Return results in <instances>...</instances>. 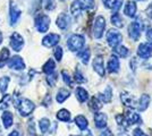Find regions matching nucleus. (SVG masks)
<instances>
[{"label": "nucleus", "instance_id": "nucleus-52", "mask_svg": "<svg viewBox=\"0 0 152 136\" xmlns=\"http://www.w3.org/2000/svg\"><path fill=\"white\" fill-rule=\"evenodd\" d=\"M2 40H4V38H2V33H1V31H0V44L2 43Z\"/></svg>", "mask_w": 152, "mask_h": 136}, {"label": "nucleus", "instance_id": "nucleus-26", "mask_svg": "<svg viewBox=\"0 0 152 136\" xmlns=\"http://www.w3.org/2000/svg\"><path fill=\"white\" fill-rule=\"evenodd\" d=\"M110 20H111V24L117 28H121L124 26V20L121 18V16L118 13L113 14L110 17Z\"/></svg>", "mask_w": 152, "mask_h": 136}, {"label": "nucleus", "instance_id": "nucleus-46", "mask_svg": "<svg viewBox=\"0 0 152 136\" xmlns=\"http://www.w3.org/2000/svg\"><path fill=\"white\" fill-rule=\"evenodd\" d=\"M99 136H113V133H111V130L109 129V128H106V129H103L99 134Z\"/></svg>", "mask_w": 152, "mask_h": 136}, {"label": "nucleus", "instance_id": "nucleus-25", "mask_svg": "<svg viewBox=\"0 0 152 136\" xmlns=\"http://www.w3.org/2000/svg\"><path fill=\"white\" fill-rule=\"evenodd\" d=\"M70 95V92L66 89H60V90L57 92V95H56V100H57L58 103H63L65 102Z\"/></svg>", "mask_w": 152, "mask_h": 136}, {"label": "nucleus", "instance_id": "nucleus-22", "mask_svg": "<svg viewBox=\"0 0 152 136\" xmlns=\"http://www.w3.org/2000/svg\"><path fill=\"white\" fill-rule=\"evenodd\" d=\"M111 99H113V89H111L110 86H107L106 90L100 94L99 100H100L101 102H103V103H109V102L111 101Z\"/></svg>", "mask_w": 152, "mask_h": 136}, {"label": "nucleus", "instance_id": "nucleus-24", "mask_svg": "<svg viewBox=\"0 0 152 136\" xmlns=\"http://www.w3.org/2000/svg\"><path fill=\"white\" fill-rule=\"evenodd\" d=\"M74 121H75L76 126L80 128L81 130L83 129H86L88 128V126H89V123H88V119L85 118L84 116L82 115H78V116L75 117V119H74Z\"/></svg>", "mask_w": 152, "mask_h": 136}, {"label": "nucleus", "instance_id": "nucleus-16", "mask_svg": "<svg viewBox=\"0 0 152 136\" xmlns=\"http://www.w3.org/2000/svg\"><path fill=\"white\" fill-rule=\"evenodd\" d=\"M108 117L103 112H95L94 113V123L96 128H104L107 126Z\"/></svg>", "mask_w": 152, "mask_h": 136}, {"label": "nucleus", "instance_id": "nucleus-45", "mask_svg": "<svg viewBox=\"0 0 152 136\" xmlns=\"http://www.w3.org/2000/svg\"><path fill=\"white\" fill-rule=\"evenodd\" d=\"M134 136H149V135H146L141 128H136V129H134Z\"/></svg>", "mask_w": 152, "mask_h": 136}, {"label": "nucleus", "instance_id": "nucleus-13", "mask_svg": "<svg viewBox=\"0 0 152 136\" xmlns=\"http://www.w3.org/2000/svg\"><path fill=\"white\" fill-rule=\"evenodd\" d=\"M137 56L140 58H150L152 56V45L149 43H140L137 47Z\"/></svg>", "mask_w": 152, "mask_h": 136}, {"label": "nucleus", "instance_id": "nucleus-54", "mask_svg": "<svg viewBox=\"0 0 152 136\" xmlns=\"http://www.w3.org/2000/svg\"><path fill=\"white\" fill-rule=\"evenodd\" d=\"M69 136H76V135H69Z\"/></svg>", "mask_w": 152, "mask_h": 136}, {"label": "nucleus", "instance_id": "nucleus-20", "mask_svg": "<svg viewBox=\"0 0 152 136\" xmlns=\"http://www.w3.org/2000/svg\"><path fill=\"white\" fill-rule=\"evenodd\" d=\"M136 10H137V7H136V4L134 1H127L126 5H125V8H124V14L128 16V17H134L135 14H136Z\"/></svg>", "mask_w": 152, "mask_h": 136}, {"label": "nucleus", "instance_id": "nucleus-7", "mask_svg": "<svg viewBox=\"0 0 152 136\" xmlns=\"http://www.w3.org/2000/svg\"><path fill=\"white\" fill-rule=\"evenodd\" d=\"M143 30V26L141 25L139 20H135L133 23H131L128 26V35L133 41H139L141 38V32Z\"/></svg>", "mask_w": 152, "mask_h": 136}, {"label": "nucleus", "instance_id": "nucleus-14", "mask_svg": "<svg viewBox=\"0 0 152 136\" xmlns=\"http://www.w3.org/2000/svg\"><path fill=\"white\" fill-rule=\"evenodd\" d=\"M7 64H8L9 68L15 69V71H23V69H25V63L18 56H15L12 59H9Z\"/></svg>", "mask_w": 152, "mask_h": 136}, {"label": "nucleus", "instance_id": "nucleus-41", "mask_svg": "<svg viewBox=\"0 0 152 136\" xmlns=\"http://www.w3.org/2000/svg\"><path fill=\"white\" fill-rule=\"evenodd\" d=\"M116 121L119 126H125V127L128 126L126 123V119H125V116H123V115H117L116 116Z\"/></svg>", "mask_w": 152, "mask_h": 136}, {"label": "nucleus", "instance_id": "nucleus-6", "mask_svg": "<svg viewBox=\"0 0 152 136\" xmlns=\"http://www.w3.org/2000/svg\"><path fill=\"white\" fill-rule=\"evenodd\" d=\"M123 41V35L121 34L119 31L117 30H110L109 32L107 33V43L110 48L115 49L116 47L121 43Z\"/></svg>", "mask_w": 152, "mask_h": 136}, {"label": "nucleus", "instance_id": "nucleus-12", "mask_svg": "<svg viewBox=\"0 0 152 136\" xmlns=\"http://www.w3.org/2000/svg\"><path fill=\"white\" fill-rule=\"evenodd\" d=\"M60 36L56 34V33H50L48 35H45L43 40H42V44L45 45V48H52L55 45H57L59 43Z\"/></svg>", "mask_w": 152, "mask_h": 136}, {"label": "nucleus", "instance_id": "nucleus-43", "mask_svg": "<svg viewBox=\"0 0 152 136\" xmlns=\"http://www.w3.org/2000/svg\"><path fill=\"white\" fill-rule=\"evenodd\" d=\"M56 79H57V78H56V75L53 76V75L51 74V75H49V77L47 78V82L49 83V85H50V86H53V85H55V83H56Z\"/></svg>", "mask_w": 152, "mask_h": 136}, {"label": "nucleus", "instance_id": "nucleus-38", "mask_svg": "<svg viewBox=\"0 0 152 136\" xmlns=\"http://www.w3.org/2000/svg\"><path fill=\"white\" fill-rule=\"evenodd\" d=\"M63 55H64L63 48H61V47H56L55 50H53V56H55V58H56L57 61H60V60H61Z\"/></svg>", "mask_w": 152, "mask_h": 136}, {"label": "nucleus", "instance_id": "nucleus-1", "mask_svg": "<svg viewBox=\"0 0 152 136\" xmlns=\"http://www.w3.org/2000/svg\"><path fill=\"white\" fill-rule=\"evenodd\" d=\"M95 7V0H74L70 5V12L74 16H78L83 10H91Z\"/></svg>", "mask_w": 152, "mask_h": 136}, {"label": "nucleus", "instance_id": "nucleus-31", "mask_svg": "<svg viewBox=\"0 0 152 136\" xmlns=\"http://www.w3.org/2000/svg\"><path fill=\"white\" fill-rule=\"evenodd\" d=\"M57 119L60 120V121H69L70 120V112L67 109H60V110L57 112Z\"/></svg>", "mask_w": 152, "mask_h": 136}, {"label": "nucleus", "instance_id": "nucleus-3", "mask_svg": "<svg viewBox=\"0 0 152 136\" xmlns=\"http://www.w3.org/2000/svg\"><path fill=\"white\" fill-rule=\"evenodd\" d=\"M16 108L19 111V113L23 117H26L28 115H31L33 110L35 109V104L32 102L28 99H19L16 102Z\"/></svg>", "mask_w": 152, "mask_h": 136}, {"label": "nucleus", "instance_id": "nucleus-19", "mask_svg": "<svg viewBox=\"0 0 152 136\" xmlns=\"http://www.w3.org/2000/svg\"><path fill=\"white\" fill-rule=\"evenodd\" d=\"M121 102H123V104H125V105H127V107H131V108L135 107V100H134V97L131 94V93H128V92H121Z\"/></svg>", "mask_w": 152, "mask_h": 136}, {"label": "nucleus", "instance_id": "nucleus-15", "mask_svg": "<svg viewBox=\"0 0 152 136\" xmlns=\"http://www.w3.org/2000/svg\"><path fill=\"white\" fill-rule=\"evenodd\" d=\"M107 68H108V71L109 73H113V74H116V73L119 71V69H121V61H119V59H118L117 56L113 55L110 57L109 61H108Z\"/></svg>", "mask_w": 152, "mask_h": 136}, {"label": "nucleus", "instance_id": "nucleus-40", "mask_svg": "<svg viewBox=\"0 0 152 136\" xmlns=\"http://www.w3.org/2000/svg\"><path fill=\"white\" fill-rule=\"evenodd\" d=\"M121 5H123V0H114L113 6H111V10L114 13H118V10L121 8Z\"/></svg>", "mask_w": 152, "mask_h": 136}, {"label": "nucleus", "instance_id": "nucleus-49", "mask_svg": "<svg viewBox=\"0 0 152 136\" xmlns=\"http://www.w3.org/2000/svg\"><path fill=\"white\" fill-rule=\"evenodd\" d=\"M82 136H93V135H92V132L86 128V129L82 130Z\"/></svg>", "mask_w": 152, "mask_h": 136}, {"label": "nucleus", "instance_id": "nucleus-17", "mask_svg": "<svg viewBox=\"0 0 152 136\" xmlns=\"http://www.w3.org/2000/svg\"><path fill=\"white\" fill-rule=\"evenodd\" d=\"M127 125H134V124H142V118L139 113L134 112V111H127L125 115Z\"/></svg>", "mask_w": 152, "mask_h": 136}, {"label": "nucleus", "instance_id": "nucleus-27", "mask_svg": "<svg viewBox=\"0 0 152 136\" xmlns=\"http://www.w3.org/2000/svg\"><path fill=\"white\" fill-rule=\"evenodd\" d=\"M9 57H10L9 50H8L7 48H4V49L0 51V68H2V67L8 63Z\"/></svg>", "mask_w": 152, "mask_h": 136}, {"label": "nucleus", "instance_id": "nucleus-36", "mask_svg": "<svg viewBox=\"0 0 152 136\" xmlns=\"http://www.w3.org/2000/svg\"><path fill=\"white\" fill-rule=\"evenodd\" d=\"M43 7L47 10H53L56 8V0H43Z\"/></svg>", "mask_w": 152, "mask_h": 136}, {"label": "nucleus", "instance_id": "nucleus-53", "mask_svg": "<svg viewBox=\"0 0 152 136\" xmlns=\"http://www.w3.org/2000/svg\"><path fill=\"white\" fill-rule=\"evenodd\" d=\"M135 1H145V0H135Z\"/></svg>", "mask_w": 152, "mask_h": 136}, {"label": "nucleus", "instance_id": "nucleus-8", "mask_svg": "<svg viewBox=\"0 0 152 136\" xmlns=\"http://www.w3.org/2000/svg\"><path fill=\"white\" fill-rule=\"evenodd\" d=\"M24 47V39L23 36L17 32H14L10 35V48L13 49L14 51L18 52L23 49Z\"/></svg>", "mask_w": 152, "mask_h": 136}, {"label": "nucleus", "instance_id": "nucleus-4", "mask_svg": "<svg viewBox=\"0 0 152 136\" xmlns=\"http://www.w3.org/2000/svg\"><path fill=\"white\" fill-rule=\"evenodd\" d=\"M106 30V20L102 16H98L93 22L92 33L95 39H101L103 36V32Z\"/></svg>", "mask_w": 152, "mask_h": 136}, {"label": "nucleus", "instance_id": "nucleus-28", "mask_svg": "<svg viewBox=\"0 0 152 136\" xmlns=\"http://www.w3.org/2000/svg\"><path fill=\"white\" fill-rule=\"evenodd\" d=\"M55 69H56V63L52 60V59H49L45 65H43V73H45L47 75H51L55 73Z\"/></svg>", "mask_w": 152, "mask_h": 136}, {"label": "nucleus", "instance_id": "nucleus-42", "mask_svg": "<svg viewBox=\"0 0 152 136\" xmlns=\"http://www.w3.org/2000/svg\"><path fill=\"white\" fill-rule=\"evenodd\" d=\"M146 40H148V42H149V44L152 45V28H148L146 30Z\"/></svg>", "mask_w": 152, "mask_h": 136}, {"label": "nucleus", "instance_id": "nucleus-50", "mask_svg": "<svg viewBox=\"0 0 152 136\" xmlns=\"http://www.w3.org/2000/svg\"><path fill=\"white\" fill-rule=\"evenodd\" d=\"M9 136H20V134H19L17 130H13V132L9 134Z\"/></svg>", "mask_w": 152, "mask_h": 136}, {"label": "nucleus", "instance_id": "nucleus-35", "mask_svg": "<svg viewBox=\"0 0 152 136\" xmlns=\"http://www.w3.org/2000/svg\"><path fill=\"white\" fill-rule=\"evenodd\" d=\"M9 81L10 78L7 77V76H4V77L0 78V92L1 93H5L8 89V85H9Z\"/></svg>", "mask_w": 152, "mask_h": 136}, {"label": "nucleus", "instance_id": "nucleus-23", "mask_svg": "<svg viewBox=\"0 0 152 136\" xmlns=\"http://www.w3.org/2000/svg\"><path fill=\"white\" fill-rule=\"evenodd\" d=\"M1 120H2V124H4V127L8 129L13 125V121H14L13 113L9 112V111H5L2 113V116H1Z\"/></svg>", "mask_w": 152, "mask_h": 136}, {"label": "nucleus", "instance_id": "nucleus-29", "mask_svg": "<svg viewBox=\"0 0 152 136\" xmlns=\"http://www.w3.org/2000/svg\"><path fill=\"white\" fill-rule=\"evenodd\" d=\"M102 102L98 99V97H92L91 100H90V102H89V107H90V109L93 111V112H96V111H99L100 109L102 108Z\"/></svg>", "mask_w": 152, "mask_h": 136}, {"label": "nucleus", "instance_id": "nucleus-11", "mask_svg": "<svg viewBox=\"0 0 152 136\" xmlns=\"http://www.w3.org/2000/svg\"><path fill=\"white\" fill-rule=\"evenodd\" d=\"M92 67H93L94 71L99 76H101V77L104 76L106 69H104V61H103L102 57H100V56L99 57H95L93 59V63H92Z\"/></svg>", "mask_w": 152, "mask_h": 136}, {"label": "nucleus", "instance_id": "nucleus-21", "mask_svg": "<svg viewBox=\"0 0 152 136\" xmlns=\"http://www.w3.org/2000/svg\"><path fill=\"white\" fill-rule=\"evenodd\" d=\"M75 95H76V99L78 100V102H81V103L86 102L88 99H89V93H88V91L85 90V89H83V87H77V89H76Z\"/></svg>", "mask_w": 152, "mask_h": 136}, {"label": "nucleus", "instance_id": "nucleus-33", "mask_svg": "<svg viewBox=\"0 0 152 136\" xmlns=\"http://www.w3.org/2000/svg\"><path fill=\"white\" fill-rule=\"evenodd\" d=\"M115 51H116V53H117L119 57H121V58H126L127 56L129 55V50L127 49L126 47L121 45V44L115 48Z\"/></svg>", "mask_w": 152, "mask_h": 136}, {"label": "nucleus", "instance_id": "nucleus-5", "mask_svg": "<svg viewBox=\"0 0 152 136\" xmlns=\"http://www.w3.org/2000/svg\"><path fill=\"white\" fill-rule=\"evenodd\" d=\"M35 27L40 33H45L50 27V17L45 14H40L35 18Z\"/></svg>", "mask_w": 152, "mask_h": 136}, {"label": "nucleus", "instance_id": "nucleus-30", "mask_svg": "<svg viewBox=\"0 0 152 136\" xmlns=\"http://www.w3.org/2000/svg\"><path fill=\"white\" fill-rule=\"evenodd\" d=\"M77 56H78V58L81 59V61L84 65H88L90 61V58H91V51L89 49H83L82 51L78 52Z\"/></svg>", "mask_w": 152, "mask_h": 136}, {"label": "nucleus", "instance_id": "nucleus-39", "mask_svg": "<svg viewBox=\"0 0 152 136\" xmlns=\"http://www.w3.org/2000/svg\"><path fill=\"white\" fill-rule=\"evenodd\" d=\"M61 75H63L64 82H65L67 85L72 86V85H73V79H72V77L69 76V74H68L66 71H61Z\"/></svg>", "mask_w": 152, "mask_h": 136}, {"label": "nucleus", "instance_id": "nucleus-47", "mask_svg": "<svg viewBox=\"0 0 152 136\" xmlns=\"http://www.w3.org/2000/svg\"><path fill=\"white\" fill-rule=\"evenodd\" d=\"M102 2H103V5L106 8L108 9H111V6H113V2H114V0H102Z\"/></svg>", "mask_w": 152, "mask_h": 136}, {"label": "nucleus", "instance_id": "nucleus-34", "mask_svg": "<svg viewBox=\"0 0 152 136\" xmlns=\"http://www.w3.org/2000/svg\"><path fill=\"white\" fill-rule=\"evenodd\" d=\"M12 101V95L9 94H5L2 100L0 101V110H6L7 108L9 107V103Z\"/></svg>", "mask_w": 152, "mask_h": 136}, {"label": "nucleus", "instance_id": "nucleus-10", "mask_svg": "<svg viewBox=\"0 0 152 136\" xmlns=\"http://www.w3.org/2000/svg\"><path fill=\"white\" fill-rule=\"evenodd\" d=\"M19 17H20V10H19L18 7L16 6V4L12 1L10 5H9V20H10V25H15L17 23V20H19Z\"/></svg>", "mask_w": 152, "mask_h": 136}, {"label": "nucleus", "instance_id": "nucleus-44", "mask_svg": "<svg viewBox=\"0 0 152 136\" xmlns=\"http://www.w3.org/2000/svg\"><path fill=\"white\" fill-rule=\"evenodd\" d=\"M143 66L145 67L146 69H152V58H146Z\"/></svg>", "mask_w": 152, "mask_h": 136}, {"label": "nucleus", "instance_id": "nucleus-55", "mask_svg": "<svg viewBox=\"0 0 152 136\" xmlns=\"http://www.w3.org/2000/svg\"><path fill=\"white\" fill-rule=\"evenodd\" d=\"M61 1H64V0H61Z\"/></svg>", "mask_w": 152, "mask_h": 136}, {"label": "nucleus", "instance_id": "nucleus-51", "mask_svg": "<svg viewBox=\"0 0 152 136\" xmlns=\"http://www.w3.org/2000/svg\"><path fill=\"white\" fill-rule=\"evenodd\" d=\"M118 136H129V135L127 134L126 132H121V133H119V134H118Z\"/></svg>", "mask_w": 152, "mask_h": 136}, {"label": "nucleus", "instance_id": "nucleus-2", "mask_svg": "<svg viewBox=\"0 0 152 136\" xmlns=\"http://www.w3.org/2000/svg\"><path fill=\"white\" fill-rule=\"evenodd\" d=\"M85 45V39L81 34H73L67 40V47L70 51L77 52L82 50Z\"/></svg>", "mask_w": 152, "mask_h": 136}, {"label": "nucleus", "instance_id": "nucleus-37", "mask_svg": "<svg viewBox=\"0 0 152 136\" xmlns=\"http://www.w3.org/2000/svg\"><path fill=\"white\" fill-rule=\"evenodd\" d=\"M74 78L77 83H85L86 82V78L84 77V75L82 74V71L80 69H76L75 71V75H74Z\"/></svg>", "mask_w": 152, "mask_h": 136}, {"label": "nucleus", "instance_id": "nucleus-9", "mask_svg": "<svg viewBox=\"0 0 152 136\" xmlns=\"http://www.w3.org/2000/svg\"><path fill=\"white\" fill-rule=\"evenodd\" d=\"M70 23H72V18H70V16L68 14H65V13H61L59 16L57 17V20H56V25L60 28V30H67L68 27H69Z\"/></svg>", "mask_w": 152, "mask_h": 136}, {"label": "nucleus", "instance_id": "nucleus-48", "mask_svg": "<svg viewBox=\"0 0 152 136\" xmlns=\"http://www.w3.org/2000/svg\"><path fill=\"white\" fill-rule=\"evenodd\" d=\"M146 15H148V17H150L152 20V4L149 5V7L146 8Z\"/></svg>", "mask_w": 152, "mask_h": 136}, {"label": "nucleus", "instance_id": "nucleus-32", "mask_svg": "<svg viewBox=\"0 0 152 136\" xmlns=\"http://www.w3.org/2000/svg\"><path fill=\"white\" fill-rule=\"evenodd\" d=\"M50 125H51V123L48 118H42V119L39 121V127H40V129H41V132H42L43 134L49 132Z\"/></svg>", "mask_w": 152, "mask_h": 136}, {"label": "nucleus", "instance_id": "nucleus-18", "mask_svg": "<svg viewBox=\"0 0 152 136\" xmlns=\"http://www.w3.org/2000/svg\"><path fill=\"white\" fill-rule=\"evenodd\" d=\"M149 104H150V95L149 94H142L139 100V103H137V110L143 112L149 108Z\"/></svg>", "mask_w": 152, "mask_h": 136}]
</instances>
